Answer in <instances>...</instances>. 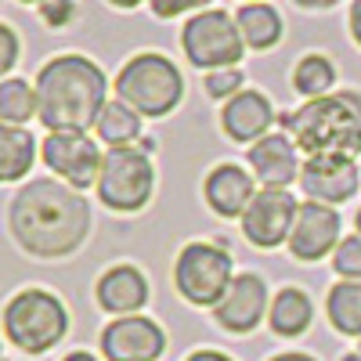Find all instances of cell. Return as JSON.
<instances>
[{
  "instance_id": "28",
  "label": "cell",
  "mask_w": 361,
  "mask_h": 361,
  "mask_svg": "<svg viewBox=\"0 0 361 361\" xmlns=\"http://www.w3.org/2000/svg\"><path fill=\"white\" fill-rule=\"evenodd\" d=\"M206 8H214V0H148V11L159 22H173L180 15H199Z\"/></svg>"
},
{
  "instance_id": "31",
  "label": "cell",
  "mask_w": 361,
  "mask_h": 361,
  "mask_svg": "<svg viewBox=\"0 0 361 361\" xmlns=\"http://www.w3.org/2000/svg\"><path fill=\"white\" fill-rule=\"evenodd\" d=\"M347 29H350V40L361 47V0H350V8H347Z\"/></svg>"
},
{
  "instance_id": "9",
  "label": "cell",
  "mask_w": 361,
  "mask_h": 361,
  "mask_svg": "<svg viewBox=\"0 0 361 361\" xmlns=\"http://www.w3.org/2000/svg\"><path fill=\"white\" fill-rule=\"evenodd\" d=\"M40 159L51 173H58V180L73 185L76 192L98 188L105 166L102 141L90 137L87 130H47V137L40 141Z\"/></svg>"
},
{
  "instance_id": "25",
  "label": "cell",
  "mask_w": 361,
  "mask_h": 361,
  "mask_svg": "<svg viewBox=\"0 0 361 361\" xmlns=\"http://www.w3.org/2000/svg\"><path fill=\"white\" fill-rule=\"evenodd\" d=\"M29 119H40V94L37 83L22 76H4L0 80V123L4 127H22Z\"/></svg>"
},
{
  "instance_id": "23",
  "label": "cell",
  "mask_w": 361,
  "mask_h": 361,
  "mask_svg": "<svg viewBox=\"0 0 361 361\" xmlns=\"http://www.w3.org/2000/svg\"><path fill=\"white\" fill-rule=\"evenodd\" d=\"M40 145L33 137V130L25 127H0V180L4 185H15V180L29 177L37 163Z\"/></svg>"
},
{
  "instance_id": "24",
  "label": "cell",
  "mask_w": 361,
  "mask_h": 361,
  "mask_svg": "<svg viewBox=\"0 0 361 361\" xmlns=\"http://www.w3.org/2000/svg\"><path fill=\"white\" fill-rule=\"evenodd\" d=\"M325 318L340 336L361 340V282L340 279L325 293Z\"/></svg>"
},
{
  "instance_id": "16",
  "label": "cell",
  "mask_w": 361,
  "mask_h": 361,
  "mask_svg": "<svg viewBox=\"0 0 361 361\" xmlns=\"http://www.w3.org/2000/svg\"><path fill=\"white\" fill-rule=\"evenodd\" d=\"M257 192H260L257 177L246 166H238V163H217L202 180L206 206L214 209L217 217H224V221H243V214L257 199Z\"/></svg>"
},
{
  "instance_id": "27",
  "label": "cell",
  "mask_w": 361,
  "mask_h": 361,
  "mask_svg": "<svg viewBox=\"0 0 361 361\" xmlns=\"http://www.w3.org/2000/svg\"><path fill=\"white\" fill-rule=\"evenodd\" d=\"M333 260V271L336 279H347V282H361V235H347L343 243L336 246V253L329 257Z\"/></svg>"
},
{
  "instance_id": "39",
  "label": "cell",
  "mask_w": 361,
  "mask_h": 361,
  "mask_svg": "<svg viewBox=\"0 0 361 361\" xmlns=\"http://www.w3.org/2000/svg\"><path fill=\"white\" fill-rule=\"evenodd\" d=\"M18 4H37L40 8V4H47V0H18Z\"/></svg>"
},
{
  "instance_id": "19",
  "label": "cell",
  "mask_w": 361,
  "mask_h": 361,
  "mask_svg": "<svg viewBox=\"0 0 361 361\" xmlns=\"http://www.w3.org/2000/svg\"><path fill=\"white\" fill-rule=\"evenodd\" d=\"M314 322V300L307 289L300 286H282L279 293H271V311H267V325L271 333L282 340H296L304 336Z\"/></svg>"
},
{
  "instance_id": "8",
  "label": "cell",
  "mask_w": 361,
  "mask_h": 361,
  "mask_svg": "<svg viewBox=\"0 0 361 361\" xmlns=\"http://www.w3.org/2000/svg\"><path fill=\"white\" fill-rule=\"evenodd\" d=\"M98 202L112 214H141L156 195V163L141 145L109 148L98 177Z\"/></svg>"
},
{
  "instance_id": "42",
  "label": "cell",
  "mask_w": 361,
  "mask_h": 361,
  "mask_svg": "<svg viewBox=\"0 0 361 361\" xmlns=\"http://www.w3.org/2000/svg\"><path fill=\"white\" fill-rule=\"evenodd\" d=\"M246 4H250V0H246Z\"/></svg>"
},
{
  "instance_id": "26",
  "label": "cell",
  "mask_w": 361,
  "mask_h": 361,
  "mask_svg": "<svg viewBox=\"0 0 361 361\" xmlns=\"http://www.w3.org/2000/svg\"><path fill=\"white\" fill-rule=\"evenodd\" d=\"M202 87H206V94L214 98V102H231L238 90H246V76H243V69H217V73H206L202 76Z\"/></svg>"
},
{
  "instance_id": "20",
  "label": "cell",
  "mask_w": 361,
  "mask_h": 361,
  "mask_svg": "<svg viewBox=\"0 0 361 361\" xmlns=\"http://www.w3.org/2000/svg\"><path fill=\"white\" fill-rule=\"evenodd\" d=\"M235 22H238V33H243L246 47L264 54V51H275L286 37V22L279 15L275 4L267 0H250V4H238L235 8Z\"/></svg>"
},
{
  "instance_id": "38",
  "label": "cell",
  "mask_w": 361,
  "mask_h": 361,
  "mask_svg": "<svg viewBox=\"0 0 361 361\" xmlns=\"http://www.w3.org/2000/svg\"><path fill=\"white\" fill-rule=\"evenodd\" d=\"M340 361H361V354H343Z\"/></svg>"
},
{
  "instance_id": "34",
  "label": "cell",
  "mask_w": 361,
  "mask_h": 361,
  "mask_svg": "<svg viewBox=\"0 0 361 361\" xmlns=\"http://www.w3.org/2000/svg\"><path fill=\"white\" fill-rule=\"evenodd\" d=\"M267 361H318V357L307 354V350H289V354H275V357H267Z\"/></svg>"
},
{
  "instance_id": "18",
  "label": "cell",
  "mask_w": 361,
  "mask_h": 361,
  "mask_svg": "<svg viewBox=\"0 0 361 361\" xmlns=\"http://www.w3.org/2000/svg\"><path fill=\"white\" fill-rule=\"evenodd\" d=\"M148 286L145 271L134 264H112L102 271V279L94 282V296H98V307L112 318H127V314H141L148 304Z\"/></svg>"
},
{
  "instance_id": "29",
  "label": "cell",
  "mask_w": 361,
  "mask_h": 361,
  "mask_svg": "<svg viewBox=\"0 0 361 361\" xmlns=\"http://www.w3.org/2000/svg\"><path fill=\"white\" fill-rule=\"evenodd\" d=\"M0 44H4V51H0V73L11 76L15 66H18V54H22V40H18V33H15L11 22L0 25Z\"/></svg>"
},
{
  "instance_id": "32",
  "label": "cell",
  "mask_w": 361,
  "mask_h": 361,
  "mask_svg": "<svg viewBox=\"0 0 361 361\" xmlns=\"http://www.w3.org/2000/svg\"><path fill=\"white\" fill-rule=\"evenodd\" d=\"M185 361H235V357L224 354V350H214V347H199V350H192Z\"/></svg>"
},
{
  "instance_id": "11",
  "label": "cell",
  "mask_w": 361,
  "mask_h": 361,
  "mask_svg": "<svg viewBox=\"0 0 361 361\" xmlns=\"http://www.w3.org/2000/svg\"><path fill=\"white\" fill-rule=\"evenodd\" d=\"M343 243V221L336 214V206H325L314 199L300 202L296 224L289 231V257L300 264H318L325 257H333L336 246Z\"/></svg>"
},
{
  "instance_id": "1",
  "label": "cell",
  "mask_w": 361,
  "mask_h": 361,
  "mask_svg": "<svg viewBox=\"0 0 361 361\" xmlns=\"http://www.w3.org/2000/svg\"><path fill=\"white\" fill-rule=\"evenodd\" d=\"M8 231L15 246L37 260H66L90 235V206L66 180L33 177L8 202Z\"/></svg>"
},
{
  "instance_id": "12",
  "label": "cell",
  "mask_w": 361,
  "mask_h": 361,
  "mask_svg": "<svg viewBox=\"0 0 361 361\" xmlns=\"http://www.w3.org/2000/svg\"><path fill=\"white\" fill-rule=\"evenodd\" d=\"M98 347L105 361H159L166 354V333L156 318L127 314V318H112L102 329Z\"/></svg>"
},
{
  "instance_id": "15",
  "label": "cell",
  "mask_w": 361,
  "mask_h": 361,
  "mask_svg": "<svg viewBox=\"0 0 361 361\" xmlns=\"http://www.w3.org/2000/svg\"><path fill=\"white\" fill-rule=\"evenodd\" d=\"M250 173L257 177L260 188H293L300 185V170H304V152L296 148V141L286 130H271L267 137H260L257 145H250L246 152Z\"/></svg>"
},
{
  "instance_id": "2",
  "label": "cell",
  "mask_w": 361,
  "mask_h": 361,
  "mask_svg": "<svg viewBox=\"0 0 361 361\" xmlns=\"http://www.w3.org/2000/svg\"><path fill=\"white\" fill-rule=\"evenodd\" d=\"M40 123L47 130H90L109 105V76L87 54H54L37 73Z\"/></svg>"
},
{
  "instance_id": "17",
  "label": "cell",
  "mask_w": 361,
  "mask_h": 361,
  "mask_svg": "<svg viewBox=\"0 0 361 361\" xmlns=\"http://www.w3.org/2000/svg\"><path fill=\"white\" fill-rule=\"evenodd\" d=\"M275 119H279L275 105H271V98L264 94V90H257V87L238 90L231 102L221 105V130L235 145H257L260 137L271 134Z\"/></svg>"
},
{
  "instance_id": "21",
  "label": "cell",
  "mask_w": 361,
  "mask_h": 361,
  "mask_svg": "<svg viewBox=\"0 0 361 361\" xmlns=\"http://www.w3.org/2000/svg\"><path fill=\"white\" fill-rule=\"evenodd\" d=\"M141 130H145V116L137 109H130L127 102L119 98H109V105L102 109L98 123H94V137L109 148H130L141 141Z\"/></svg>"
},
{
  "instance_id": "4",
  "label": "cell",
  "mask_w": 361,
  "mask_h": 361,
  "mask_svg": "<svg viewBox=\"0 0 361 361\" xmlns=\"http://www.w3.org/2000/svg\"><path fill=\"white\" fill-rule=\"evenodd\" d=\"M112 90L145 119H163L185 102V73L163 51H137L119 66Z\"/></svg>"
},
{
  "instance_id": "10",
  "label": "cell",
  "mask_w": 361,
  "mask_h": 361,
  "mask_svg": "<svg viewBox=\"0 0 361 361\" xmlns=\"http://www.w3.org/2000/svg\"><path fill=\"white\" fill-rule=\"evenodd\" d=\"M296 214H300V202H296L293 192H286V188H260L238 224H243V235H246L250 246L279 250V246L289 243Z\"/></svg>"
},
{
  "instance_id": "7",
  "label": "cell",
  "mask_w": 361,
  "mask_h": 361,
  "mask_svg": "<svg viewBox=\"0 0 361 361\" xmlns=\"http://www.w3.org/2000/svg\"><path fill=\"white\" fill-rule=\"evenodd\" d=\"M180 51H185L188 66L199 73H217V69H235L243 66V54L250 51L238 22L224 8H206L199 15H188L180 25Z\"/></svg>"
},
{
  "instance_id": "3",
  "label": "cell",
  "mask_w": 361,
  "mask_h": 361,
  "mask_svg": "<svg viewBox=\"0 0 361 361\" xmlns=\"http://www.w3.org/2000/svg\"><path fill=\"white\" fill-rule=\"evenodd\" d=\"M282 130L307 156H361V90H333L282 116Z\"/></svg>"
},
{
  "instance_id": "14",
  "label": "cell",
  "mask_w": 361,
  "mask_h": 361,
  "mask_svg": "<svg viewBox=\"0 0 361 361\" xmlns=\"http://www.w3.org/2000/svg\"><path fill=\"white\" fill-rule=\"evenodd\" d=\"M271 293L257 271H238L224 300L214 307V322L231 336H250L260 322H267Z\"/></svg>"
},
{
  "instance_id": "30",
  "label": "cell",
  "mask_w": 361,
  "mask_h": 361,
  "mask_svg": "<svg viewBox=\"0 0 361 361\" xmlns=\"http://www.w3.org/2000/svg\"><path fill=\"white\" fill-rule=\"evenodd\" d=\"M37 11L51 29H66L76 18V0H47V4H40Z\"/></svg>"
},
{
  "instance_id": "22",
  "label": "cell",
  "mask_w": 361,
  "mask_h": 361,
  "mask_svg": "<svg viewBox=\"0 0 361 361\" xmlns=\"http://www.w3.org/2000/svg\"><path fill=\"white\" fill-rule=\"evenodd\" d=\"M289 83L304 102L325 98V94H333V87H336V62L325 51H307V54L296 58V66L289 73Z\"/></svg>"
},
{
  "instance_id": "37",
  "label": "cell",
  "mask_w": 361,
  "mask_h": 361,
  "mask_svg": "<svg viewBox=\"0 0 361 361\" xmlns=\"http://www.w3.org/2000/svg\"><path fill=\"white\" fill-rule=\"evenodd\" d=\"M354 231L361 235V206H357V214H354Z\"/></svg>"
},
{
  "instance_id": "35",
  "label": "cell",
  "mask_w": 361,
  "mask_h": 361,
  "mask_svg": "<svg viewBox=\"0 0 361 361\" xmlns=\"http://www.w3.org/2000/svg\"><path fill=\"white\" fill-rule=\"evenodd\" d=\"M109 8H116V11H137L141 4H148V0H105Z\"/></svg>"
},
{
  "instance_id": "36",
  "label": "cell",
  "mask_w": 361,
  "mask_h": 361,
  "mask_svg": "<svg viewBox=\"0 0 361 361\" xmlns=\"http://www.w3.org/2000/svg\"><path fill=\"white\" fill-rule=\"evenodd\" d=\"M62 361H98L94 354H87V350H73V354H66Z\"/></svg>"
},
{
  "instance_id": "13",
  "label": "cell",
  "mask_w": 361,
  "mask_h": 361,
  "mask_svg": "<svg viewBox=\"0 0 361 361\" xmlns=\"http://www.w3.org/2000/svg\"><path fill=\"white\" fill-rule=\"evenodd\" d=\"M300 192L325 206H343L361 192V163L350 156H307L300 170Z\"/></svg>"
},
{
  "instance_id": "6",
  "label": "cell",
  "mask_w": 361,
  "mask_h": 361,
  "mask_svg": "<svg viewBox=\"0 0 361 361\" xmlns=\"http://www.w3.org/2000/svg\"><path fill=\"white\" fill-rule=\"evenodd\" d=\"M235 257L228 246L199 238V243L180 246L177 260H173V289L177 296L192 307H209L214 311L224 293L235 282Z\"/></svg>"
},
{
  "instance_id": "33",
  "label": "cell",
  "mask_w": 361,
  "mask_h": 361,
  "mask_svg": "<svg viewBox=\"0 0 361 361\" xmlns=\"http://www.w3.org/2000/svg\"><path fill=\"white\" fill-rule=\"evenodd\" d=\"M293 4H296L300 11H333V8L343 4V0H293Z\"/></svg>"
},
{
  "instance_id": "5",
  "label": "cell",
  "mask_w": 361,
  "mask_h": 361,
  "mask_svg": "<svg viewBox=\"0 0 361 361\" xmlns=\"http://www.w3.org/2000/svg\"><path fill=\"white\" fill-rule=\"evenodd\" d=\"M4 336L22 354H51L69 336V307L51 289H18L4 304Z\"/></svg>"
},
{
  "instance_id": "41",
  "label": "cell",
  "mask_w": 361,
  "mask_h": 361,
  "mask_svg": "<svg viewBox=\"0 0 361 361\" xmlns=\"http://www.w3.org/2000/svg\"><path fill=\"white\" fill-rule=\"evenodd\" d=\"M4 361H11V357H4Z\"/></svg>"
},
{
  "instance_id": "40",
  "label": "cell",
  "mask_w": 361,
  "mask_h": 361,
  "mask_svg": "<svg viewBox=\"0 0 361 361\" xmlns=\"http://www.w3.org/2000/svg\"><path fill=\"white\" fill-rule=\"evenodd\" d=\"M357 354H361V343H357Z\"/></svg>"
}]
</instances>
